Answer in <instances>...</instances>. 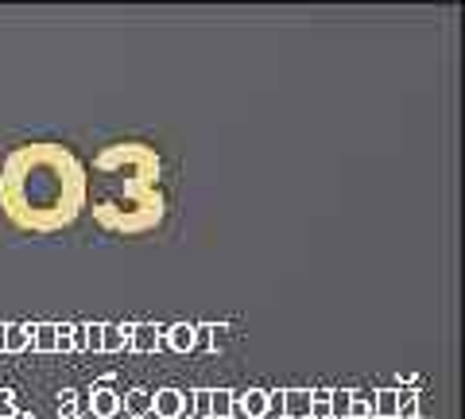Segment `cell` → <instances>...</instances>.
Wrapping results in <instances>:
<instances>
[{
	"label": "cell",
	"mask_w": 465,
	"mask_h": 419,
	"mask_svg": "<svg viewBox=\"0 0 465 419\" xmlns=\"http://www.w3.org/2000/svg\"><path fill=\"white\" fill-rule=\"evenodd\" d=\"M159 155L148 144L124 140L94 155L101 195L94 198V222L116 237H143L163 225L167 198L159 191Z\"/></svg>",
	"instance_id": "7a4b0ae2"
},
{
	"label": "cell",
	"mask_w": 465,
	"mask_h": 419,
	"mask_svg": "<svg viewBox=\"0 0 465 419\" xmlns=\"http://www.w3.org/2000/svg\"><path fill=\"white\" fill-rule=\"evenodd\" d=\"M20 408H16V393L12 388H0V419H16Z\"/></svg>",
	"instance_id": "ffe728a7"
},
{
	"label": "cell",
	"mask_w": 465,
	"mask_h": 419,
	"mask_svg": "<svg viewBox=\"0 0 465 419\" xmlns=\"http://www.w3.org/2000/svg\"><path fill=\"white\" fill-rule=\"evenodd\" d=\"M82 412H90V404H85V393H74V388H63L58 393V415L63 419H74Z\"/></svg>",
	"instance_id": "5bb4252c"
},
{
	"label": "cell",
	"mask_w": 465,
	"mask_h": 419,
	"mask_svg": "<svg viewBox=\"0 0 465 419\" xmlns=\"http://www.w3.org/2000/svg\"><path fill=\"white\" fill-rule=\"evenodd\" d=\"M349 419H372V393H353V404H349Z\"/></svg>",
	"instance_id": "d6986e66"
},
{
	"label": "cell",
	"mask_w": 465,
	"mask_h": 419,
	"mask_svg": "<svg viewBox=\"0 0 465 419\" xmlns=\"http://www.w3.org/2000/svg\"><path fill=\"white\" fill-rule=\"evenodd\" d=\"M232 415L237 419H264L268 415V388H249L232 396Z\"/></svg>",
	"instance_id": "277c9868"
},
{
	"label": "cell",
	"mask_w": 465,
	"mask_h": 419,
	"mask_svg": "<svg viewBox=\"0 0 465 419\" xmlns=\"http://www.w3.org/2000/svg\"><path fill=\"white\" fill-rule=\"evenodd\" d=\"M396 408H400V388H381V393H372V415L376 419H396Z\"/></svg>",
	"instance_id": "4fadbf2b"
},
{
	"label": "cell",
	"mask_w": 465,
	"mask_h": 419,
	"mask_svg": "<svg viewBox=\"0 0 465 419\" xmlns=\"http://www.w3.org/2000/svg\"><path fill=\"white\" fill-rule=\"evenodd\" d=\"M0 350L5 354L32 350V323H5L0 326Z\"/></svg>",
	"instance_id": "52a82bcc"
},
{
	"label": "cell",
	"mask_w": 465,
	"mask_h": 419,
	"mask_svg": "<svg viewBox=\"0 0 465 419\" xmlns=\"http://www.w3.org/2000/svg\"><path fill=\"white\" fill-rule=\"evenodd\" d=\"M32 350L54 354V323H35L32 326Z\"/></svg>",
	"instance_id": "ac0fdd59"
},
{
	"label": "cell",
	"mask_w": 465,
	"mask_h": 419,
	"mask_svg": "<svg viewBox=\"0 0 465 419\" xmlns=\"http://www.w3.org/2000/svg\"><path fill=\"white\" fill-rule=\"evenodd\" d=\"M283 415L311 419V388H283Z\"/></svg>",
	"instance_id": "8fae6325"
},
{
	"label": "cell",
	"mask_w": 465,
	"mask_h": 419,
	"mask_svg": "<svg viewBox=\"0 0 465 419\" xmlns=\"http://www.w3.org/2000/svg\"><path fill=\"white\" fill-rule=\"evenodd\" d=\"M423 415V400H419L415 388H400V408H396V419H419Z\"/></svg>",
	"instance_id": "e0dca14e"
},
{
	"label": "cell",
	"mask_w": 465,
	"mask_h": 419,
	"mask_svg": "<svg viewBox=\"0 0 465 419\" xmlns=\"http://www.w3.org/2000/svg\"><path fill=\"white\" fill-rule=\"evenodd\" d=\"M128 350H133V354H155V350H163V326H155V323H133Z\"/></svg>",
	"instance_id": "8992f818"
},
{
	"label": "cell",
	"mask_w": 465,
	"mask_h": 419,
	"mask_svg": "<svg viewBox=\"0 0 465 419\" xmlns=\"http://www.w3.org/2000/svg\"><path fill=\"white\" fill-rule=\"evenodd\" d=\"M232 396L229 388H210V419H232Z\"/></svg>",
	"instance_id": "9a60e30c"
},
{
	"label": "cell",
	"mask_w": 465,
	"mask_h": 419,
	"mask_svg": "<svg viewBox=\"0 0 465 419\" xmlns=\"http://www.w3.org/2000/svg\"><path fill=\"white\" fill-rule=\"evenodd\" d=\"M121 412L133 415V419H148L152 415V393L148 388H128L121 396Z\"/></svg>",
	"instance_id": "7c38bea8"
},
{
	"label": "cell",
	"mask_w": 465,
	"mask_h": 419,
	"mask_svg": "<svg viewBox=\"0 0 465 419\" xmlns=\"http://www.w3.org/2000/svg\"><path fill=\"white\" fill-rule=\"evenodd\" d=\"M349 404H353V388H330V419H349Z\"/></svg>",
	"instance_id": "2e32d148"
},
{
	"label": "cell",
	"mask_w": 465,
	"mask_h": 419,
	"mask_svg": "<svg viewBox=\"0 0 465 419\" xmlns=\"http://www.w3.org/2000/svg\"><path fill=\"white\" fill-rule=\"evenodd\" d=\"M163 345L174 354H191L198 350V330L194 323H174V326H163Z\"/></svg>",
	"instance_id": "ba28073f"
},
{
	"label": "cell",
	"mask_w": 465,
	"mask_h": 419,
	"mask_svg": "<svg viewBox=\"0 0 465 419\" xmlns=\"http://www.w3.org/2000/svg\"><path fill=\"white\" fill-rule=\"evenodd\" d=\"M133 338V323H101V354H121Z\"/></svg>",
	"instance_id": "30bf717a"
},
{
	"label": "cell",
	"mask_w": 465,
	"mask_h": 419,
	"mask_svg": "<svg viewBox=\"0 0 465 419\" xmlns=\"http://www.w3.org/2000/svg\"><path fill=\"white\" fill-rule=\"evenodd\" d=\"M152 415L159 419L191 415V393H183V388H159V393H152Z\"/></svg>",
	"instance_id": "3957f363"
},
{
	"label": "cell",
	"mask_w": 465,
	"mask_h": 419,
	"mask_svg": "<svg viewBox=\"0 0 465 419\" xmlns=\"http://www.w3.org/2000/svg\"><path fill=\"white\" fill-rule=\"evenodd\" d=\"M85 350V323H54V354H78Z\"/></svg>",
	"instance_id": "9c48e42d"
},
{
	"label": "cell",
	"mask_w": 465,
	"mask_h": 419,
	"mask_svg": "<svg viewBox=\"0 0 465 419\" xmlns=\"http://www.w3.org/2000/svg\"><path fill=\"white\" fill-rule=\"evenodd\" d=\"M85 404H90V415H97V419L121 415V393H113L109 384H97L94 393H85Z\"/></svg>",
	"instance_id": "5b68a950"
},
{
	"label": "cell",
	"mask_w": 465,
	"mask_h": 419,
	"mask_svg": "<svg viewBox=\"0 0 465 419\" xmlns=\"http://www.w3.org/2000/svg\"><path fill=\"white\" fill-rule=\"evenodd\" d=\"M90 198V179L78 155L63 144H20L0 164V206L24 234L70 229Z\"/></svg>",
	"instance_id": "6da1fadb"
},
{
	"label": "cell",
	"mask_w": 465,
	"mask_h": 419,
	"mask_svg": "<svg viewBox=\"0 0 465 419\" xmlns=\"http://www.w3.org/2000/svg\"><path fill=\"white\" fill-rule=\"evenodd\" d=\"M85 350L101 354V323H85Z\"/></svg>",
	"instance_id": "44dd1931"
}]
</instances>
